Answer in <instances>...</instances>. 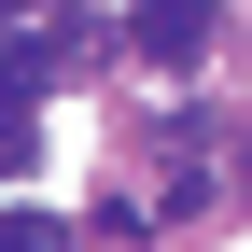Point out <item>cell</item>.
Wrapping results in <instances>:
<instances>
[{"label": "cell", "mask_w": 252, "mask_h": 252, "mask_svg": "<svg viewBox=\"0 0 252 252\" xmlns=\"http://www.w3.org/2000/svg\"><path fill=\"white\" fill-rule=\"evenodd\" d=\"M126 42H140L154 70H196V56H210V0H140V28H126Z\"/></svg>", "instance_id": "obj_1"}, {"label": "cell", "mask_w": 252, "mask_h": 252, "mask_svg": "<svg viewBox=\"0 0 252 252\" xmlns=\"http://www.w3.org/2000/svg\"><path fill=\"white\" fill-rule=\"evenodd\" d=\"M0 252H56V210H0Z\"/></svg>", "instance_id": "obj_2"}, {"label": "cell", "mask_w": 252, "mask_h": 252, "mask_svg": "<svg viewBox=\"0 0 252 252\" xmlns=\"http://www.w3.org/2000/svg\"><path fill=\"white\" fill-rule=\"evenodd\" d=\"M0 14H42V0H0Z\"/></svg>", "instance_id": "obj_3"}]
</instances>
